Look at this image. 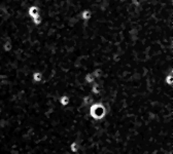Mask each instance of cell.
I'll return each mask as SVG.
<instances>
[{"label":"cell","mask_w":173,"mask_h":154,"mask_svg":"<svg viewBox=\"0 0 173 154\" xmlns=\"http://www.w3.org/2000/svg\"><path fill=\"white\" fill-rule=\"evenodd\" d=\"M0 113H1V107H0Z\"/></svg>","instance_id":"4fadbf2b"},{"label":"cell","mask_w":173,"mask_h":154,"mask_svg":"<svg viewBox=\"0 0 173 154\" xmlns=\"http://www.w3.org/2000/svg\"><path fill=\"white\" fill-rule=\"evenodd\" d=\"M90 101H91V98H89V97L85 99V102H86V104H88V103H90Z\"/></svg>","instance_id":"7c38bea8"},{"label":"cell","mask_w":173,"mask_h":154,"mask_svg":"<svg viewBox=\"0 0 173 154\" xmlns=\"http://www.w3.org/2000/svg\"><path fill=\"white\" fill-rule=\"evenodd\" d=\"M167 81H168V83H169L170 85L172 84V76H171V75H169V76H168V78H167Z\"/></svg>","instance_id":"30bf717a"},{"label":"cell","mask_w":173,"mask_h":154,"mask_svg":"<svg viewBox=\"0 0 173 154\" xmlns=\"http://www.w3.org/2000/svg\"><path fill=\"white\" fill-rule=\"evenodd\" d=\"M33 80L36 81V82L41 81V80H42V74L39 73V72H35V73L33 74Z\"/></svg>","instance_id":"277c9868"},{"label":"cell","mask_w":173,"mask_h":154,"mask_svg":"<svg viewBox=\"0 0 173 154\" xmlns=\"http://www.w3.org/2000/svg\"><path fill=\"white\" fill-rule=\"evenodd\" d=\"M90 114L94 119H102L105 114H106V110L103 107V105L101 104H95L91 107L90 110Z\"/></svg>","instance_id":"6da1fadb"},{"label":"cell","mask_w":173,"mask_h":154,"mask_svg":"<svg viewBox=\"0 0 173 154\" xmlns=\"http://www.w3.org/2000/svg\"><path fill=\"white\" fill-rule=\"evenodd\" d=\"M82 16H83V19H84L85 21H89V20H90V18L92 16V13H91V11H90V10H85V11H83Z\"/></svg>","instance_id":"3957f363"},{"label":"cell","mask_w":173,"mask_h":154,"mask_svg":"<svg viewBox=\"0 0 173 154\" xmlns=\"http://www.w3.org/2000/svg\"><path fill=\"white\" fill-rule=\"evenodd\" d=\"M100 75H101V70H99V69L96 70V71L94 72V74H93V76L94 77H99Z\"/></svg>","instance_id":"9c48e42d"},{"label":"cell","mask_w":173,"mask_h":154,"mask_svg":"<svg viewBox=\"0 0 173 154\" xmlns=\"http://www.w3.org/2000/svg\"><path fill=\"white\" fill-rule=\"evenodd\" d=\"M28 13H29V15H30L32 19H36V18L40 16V15H39L38 8H37L36 6H31V7L28 9Z\"/></svg>","instance_id":"7a4b0ae2"},{"label":"cell","mask_w":173,"mask_h":154,"mask_svg":"<svg viewBox=\"0 0 173 154\" xmlns=\"http://www.w3.org/2000/svg\"><path fill=\"white\" fill-rule=\"evenodd\" d=\"M123 1H124V0H123Z\"/></svg>","instance_id":"5bb4252c"},{"label":"cell","mask_w":173,"mask_h":154,"mask_svg":"<svg viewBox=\"0 0 173 154\" xmlns=\"http://www.w3.org/2000/svg\"><path fill=\"white\" fill-rule=\"evenodd\" d=\"M93 91H94L95 93H98V87H97V84L94 85V87H93Z\"/></svg>","instance_id":"8fae6325"},{"label":"cell","mask_w":173,"mask_h":154,"mask_svg":"<svg viewBox=\"0 0 173 154\" xmlns=\"http://www.w3.org/2000/svg\"><path fill=\"white\" fill-rule=\"evenodd\" d=\"M94 78L95 77L93 76V74H86V81L88 83H92L94 81Z\"/></svg>","instance_id":"52a82bcc"},{"label":"cell","mask_w":173,"mask_h":154,"mask_svg":"<svg viewBox=\"0 0 173 154\" xmlns=\"http://www.w3.org/2000/svg\"><path fill=\"white\" fill-rule=\"evenodd\" d=\"M70 149H71L72 152H77L78 151V144L75 143V142H73L71 144V146H70Z\"/></svg>","instance_id":"8992f818"},{"label":"cell","mask_w":173,"mask_h":154,"mask_svg":"<svg viewBox=\"0 0 173 154\" xmlns=\"http://www.w3.org/2000/svg\"><path fill=\"white\" fill-rule=\"evenodd\" d=\"M60 103H61L63 106L68 105V103H69V98H68V97H66V96L62 97V98H61V100H60Z\"/></svg>","instance_id":"5b68a950"},{"label":"cell","mask_w":173,"mask_h":154,"mask_svg":"<svg viewBox=\"0 0 173 154\" xmlns=\"http://www.w3.org/2000/svg\"><path fill=\"white\" fill-rule=\"evenodd\" d=\"M4 49H5L6 52L10 50V49H11V43H10V42H6V43L4 44Z\"/></svg>","instance_id":"ba28073f"}]
</instances>
